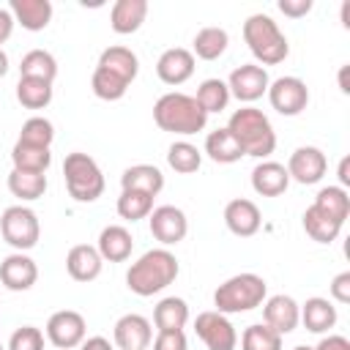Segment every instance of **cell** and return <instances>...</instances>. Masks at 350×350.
Masks as SVG:
<instances>
[{
  "instance_id": "41",
  "label": "cell",
  "mask_w": 350,
  "mask_h": 350,
  "mask_svg": "<svg viewBox=\"0 0 350 350\" xmlns=\"http://www.w3.org/2000/svg\"><path fill=\"white\" fill-rule=\"evenodd\" d=\"M90 88H93V93H96L98 98H104V101H118V98H123V96H126L129 82L96 66L93 79H90Z\"/></svg>"
},
{
  "instance_id": "35",
  "label": "cell",
  "mask_w": 350,
  "mask_h": 350,
  "mask_svg": "<svg viewBox=\"0 0 350 350\" xmlns=\"http://www.w3.org/2000/svg\"><path fill=\"white\" fill-rule=\"evenodd\" d=\"M312 205H317L320 211H325L339 224H345V219L350 216V197H347V191L342 186H325V189H320Z\"/></svg>"
},
{
  "instance_id": "17",
  "label": "cell",
  "mask_w": 350,
  "mask_h": 350,
  "mask_svg": "<svg viewBox=\"0 0 350 350\" xmlns=\"http://www.w3.org/2000/svg\"><path fill=\"white\" fill-rule=\"evenodd\" d=\"M224 224L232 235L238 238H249L260 230L262 224V216H260V208L246 200V197H238V200H230L227 208H224Z\"/></svg>"
},
{
  "instance_id": "3",
  "label": "cell",
  "mask_w": 350,
  "mask_h": 350,
  "mask_svg": "<svg viewBox=\"0 0 350 350\" xmlns=\"http://www.w3.org/2000/svg\"><path fill=\"white\" fill-rule=\"evenodd\" d=\"M153 120H156V126L161 131L189 137V134H197V131L205 129L208 115L202 112V107L197 104L194 96H186V93H164L153 104Z\"/></svg>"
},
{
  "instance_id": "19",
  "label": "cell",
  "mask_w": 350,
  "mask_h": 350,
  "mask_svg": "<svg viewBox=\"0 0 350 350\" xmlns=\"http://www.w3.org/2000/svg\"><path fill=\"white\" fill-rule=\"evenodd\" d=\"M101 268H104V260H101L96 246L77 243L66 254V271L74 282H93L101 273Z\"/></svg>"
},
{
  "instance_id": "52",
  "label": "cell",
  "mask_w": 350,
  "mask_h": 350,
  "mask_svg": "<svg viewBox=\"0 0 350 350\" xmlns=\"http://www.w3.org/2000/svg\"><path fill=\"white\" fill-rule=\"evenodd\" d=\"M293 350H312V347H304V345H298V347H293Z\"/></svg>"
},
{
  "instance_id": "33",
  "label": "cell",
  "mask_w": 350,
  "mask_h": 350,
  "mask_svg": "<svg viewBox=\"0 0 350 350\" xmlns=\"http://www.w3.org/2000/svg\"><path fill=\"white\" fill-rule=\"evenodd\" d=\"M11 161H14V170H22V172H46L52 164V153H49V148L16 142L11 150Z\"/></svg>"
},
{
  "instance_id": "8",
  "label": "cell",
  "mask_w": 350,
  "mask_h": 350,
  "mask_svg": "<svg viewBox=\"0 0 350 350\" xmlns=\"http://www.w3.org/2000/svg\"><path fill=\"white\" fill-rule=\"evenodd\" d=\"M194 334L202 339V345L208 350H235L238 345V334L235 325L227 320V314L211 309V312H200L194 320Z\"/></svg>"
},
{
  "instance_id": "21",
  "label": "cell",
  "mask_w": 350,
  "mask_h": 350,
  "mask_svg": "<svg viewBox=\"0 0 350 350\" xmlns=\"http://www.w3.org/2000/svg\"><path fill=\"white\" fill-rule=\"evenodd\" d=\"M101 260H109V262H123L131 257V249H134V238L131 232L123 227V224H109L98 232V243H96Z\"/></svg>"
},
{
  "instance_id": "32",
  "label": "cell",
  "mask_w": 350,
  "mask_h": 350,
  "mask_svg": "<svg viewBox=\"0 0 350 350\" xmlns=\"http://www.w3.org/2000/svg\"><path fill=\"white\" fill-rule=\"evenodd\" d=\"M19 77L52 82V79L57 77V60H55L46 49H30V52L22 57V63H19Z\"/></svg>"
},
{
  "instance_id": "39",
  "label": "cell",
  "mask_w": 350,
  "mask_h": 350,
  "mask_svg": "<svg viewBox=\"0 0 350 350\" xmlns=\"http://www.w3.org/2000/svg\"><path fill=\"white\" fill-rule=\"evenodd\" d=\"M52 139H55V126H52L46 118L36 115V118H27V120L22 123V131H19V139H16V142H22V145H36V148H49Z\"/></svg>"
},
{
  "instance_id": "49",
  "label": "cell",
  "mask_w": 350,
  "mask_h": 350,
  "mask_svg": "<svg viewBox=\"0 0 350 350\" xmlns=\"http://www.w3.org/2000/svg\"><path fill=\"white\" fill-rule=\"evenodd\" d=\"M339 180H342V186H347V183H350V175H347V159H342V161H339Z\"/></svg>"
},
{
  "instance_id": "50",
  "label": "cell",
  "mask_w": 350,
  "mask_h": 350,
  "mask_svg": "<svg viewBox=\"0 0 350 350\" xmlns=\"http://www.w3.org/2000/svg\"><path fill=\"white\" fill-rule=\"evenodd\" d=\"M5 74H8V55L0 49V79H3Z\"/></svg>"
},
{
  "instance_id": "11",
  "label": "cell",
  "mask_w": 350,
  "mask_h": 350,
  "mask_svg": "<svg viewBox=\"0 0 350 350\" xmlns=\"http://www.w3.org/2000/svg\"><path fill=\"white\" fill-rule=\"evenodd\" d=\"M268 85H271L268 71H265L262 66H257V63H243V66H238V68L230 74V79H227L230 96H235V98L243 101V104H252V101L262 98V96L268 93Z\"/></svg>"
},
{
  "instance_id": "18",
  "label": "cell",
  "mask_w": 350,
  "mask_h": 350,
  "mask_svg": "<svg viewBox=\"0 0 350 350\" xmlns=\"http://www.w3.org/2000/svg\"><path fill=\"white\" fill-rule=\"evenodd\" d=\"M156 74L164 85H183L194 74V55L183 46H172V49L159 55Z\"/></svg>"
},
{
  "instance_id": "31",
  "label": "cell",
  "mask_w": 350,
  "mask_h": 350,
  "mask_svg": "<svg viewBox=\"0 0 350 350\" xmlns=\"http://www.w3.org/2000/svg\"><path fill=\"white\" fill-rule=\"evenodd\" d=\"M191 44H194L191 55H197L200 60H216V57L224 55V49L230 44V36H227L224 27H202V30H197Z\"/></svg>"
},
{
  "instance_id": "13",
  "label": "cell",
  "mask_w": 350,
  "mask_h": 350,
  "mask_svg": "<svg viewBox=\"0 0 350 350\" xmlns=\"http://www.w3.org/2000/svg\"><path fill=\"white\" fill-rule=\"evenodd\" d=\"M328 170V159L320 148L314 145H301L290 153V161H287V175L290 180H298L304 186H312L317 183Z\"/></svg>"
},
{
  "instance_id": "40",
  "label": "cell",
  "mask_w": 350,
  "mask_h": 350,
  "mask_svg": "<svg viewBox=\"0 0 350 350\" xmlns=\"http://www.w3.org/2000/svg\"><path fill=\"white\" fill-rule=\"evenodd\" d=\"M243 350H282V336L265 323H254L241 334Z\"/></svg>"
},
{
  "instance_id": "53",
  "label": "cell",
  "mask_w": 350,
  "mask_h": 350,
  "mask_svg": "<svg viewBox=\"0 0 350 350\" xmlns=\"http://www.w3.org/2000/svg\"><path fill=\"white\" fill-rule=\"evenodd\" d=\"M0 350H5V347H3V345H0Z\"/></svg>"
},
{
  "instance_id": "5",
  "label": "cell",
  "mask_w": 350,
  "mask_h": 350,
  "mask_svg": "<svg viewBox=\"0 0 350 350\" xmlns=\"http://www.w3.org/2000/svg\"><path fill=\"white\" fill-rule=\"evenodd\" d=\"M243 41L262 66H276L290 55V44L268 14H252L243 22Z\"/></svg>"
},
{
  "instance_id": "14",
  "label": "cell",
  "mask_w": 350,
  "mask_h": 350,
  "mask_svg": "<svg viewBox=\"0 0 350 350\" xmlns=\"http://www.w3.org/2000/svg\"><path fill=\"white\" fill-rule=\"evenodd\" d=\"M112 339L118 350H148L153 342V328L150 320L142 314H123L115 328H112Z\"/></svg>"
},
{
  "instance_id": "29",
  "label": "cell",
  "mask_w": 350,
  "mask_h": 350,
  "mask_svg": "<svg viewBox=\"0 0 350 350\" xmlns=\"http://www.w3.org/2000/svg\"><path fill=\"white\" fill-rule=\"evenodd\" d=\"M205 153L216 161V164H235L241 161L243 150L241 145L235 142V137L227 131V129H216L205 137Z\"/></svg>"
},
{
  "instance_id": "24",
  "label": "cell",
  "mask_w": 350,
  "mask_h": 350,
  "mask_svg": "<svg viewBox=\"0 0 350 350\" xmlns=\"http://www.w3.org/2000/svg\"><path fill=\"white\" fill-rule=\"evenodd\" d=\"M120 186H123V191H142V194L156 197L164 189V175L153 164H134V167L123 170Z\"/></svg>"
},
{
  "instance_id": "4",
  "label": "cell",
  "mask_w": 350,
  "mask_h": 350,
  "mask_svg": "<svg viewBox=\"0 0 350 350\" xmlns=\"http://www.w3.org/2000/svg\"><path fill=\"white\" fill-rule=\"evenodd\" d=\"M268 298V284L257 273H235L227 282H221L213 293V306L221 314H241L262 306Z\"/></svg>"
},
{
  "instance_id": "43",
  "label": "cell",
  "mask_w": 350,
  "mask_h": 350,
  "mask_svg": "<svg viewBox=\"0 0 350 350\" xmlns=\"http://www.w3.org/2000/svg\"><path fill=\"white\" fill-rule=\"evenodd\" d=\"M186 334L183 331H159L153 339V350H186Z\"/></svg>"
},
{
  "instance_id": "22",
  "label": "cell",
  "mask_w": 350,
  "mask_h": 350,
  "mask_svg": "<svg viewBox=\"0 0 350 350\" xmlns=\"http://www.w3.org/2000/svg\"><path fill=\"white\" fill-rule=\"evenodd\" d=\"M8 11H11L14 22H19L30 33L44 30L52 19V3L49 0H11Z\"/></svg>"
},
{
  "instance_id": "25",
  "label": "cell",
  "mask_w": 350,
  "mask_h": 350,
  "mask_svg": "<svg viewBox=\"0 0 350 350\" xmlns=\"http://www.w3.org/2000/svg\"><path fill=\"white\" fill-rule=\"evenodd\" d=\"M301 323L312 334H325L336 325V306L328 298H320V295L306 298V304L301 306Z\"/></svg>"
},
{
  "instance_id": "30",
  "label": "cell",
  "mask_w": 350,
  "mask_h": 350,
  "mask_svg": "<svg viewBox=\"0 0 350 350\" xmlns=\"http://www.w3.org/2000/svg\"><path fill=\"white\" fill-rule=\"evenodd\" d=\"M8 191L25 202H33L38 197H44L46 191V172H22V170H11L8 175Z\"/></svg>"
},
{
  "instance_id": "34",
  "label": "cell",
  "mask_w": 350,
  "mask_h": 350,
  "mask_svg": "<svg viewBox=\"0 0 350 350\" xmlns=\"http://www.w3.org/2000/svg\"><path fill=\"white\" fill-rule=\"evenodd\" d=\"M16 101L22 107H27V109H44L52 101V82L19 77V82H16Z\"/></svg>"
},
{
  "instance_id": "10",
  "label": "cell",
  "mask_w": 350,
  "mask_h": 350,
  "mask_svg": "<svg viewBox=\"0 0 350 350\" xmlns=\"http://www.w3.org/2000/svg\"><path fill=\"white\" fill-rule=\"evenodd\" d=\"M85 317L74 309H63V312H55L49 320H46V339L57 347V350H71V347H79L85 342Z\"/></svg>"
},
{
  "instance_id": "45",
  "label": "cell",
  "mask_w": 350,
  "mask_h": 350,
  "mask_svg": "<svg viewBox=\"0 0 350 350\" xmlns=\"http://www.w3.org/2000/svg\"><path fill=\"white\" fill-rule=\"evenodd\" d=\"M276 5L284 16H293V19H301L312 11V0H279Z\"/></svg>"
},
{
  "instance_id": "9",
  "label": "cell",
  "mask_w": 350,
  "mask_h": 350,
  "mask_svg": "<svg viewBox=\"0 0 350 350\" xmlns=\"http://www.w3.org/2000/svg\"><path fill=\"white\" fill-rule=\"evenodd\" d=\"M268 101L279 115H298L309 104V88L298 77H279L268 85Z\"/></svg>"
},
{
  "instance_id": "23",
  "label": "cell",
  "mask_w": 350,
  "mask_h": 350,
  "mask_svg": "<svg viewBox=\"0 0 350 350\" xmlns=\"http://www.w3.org/2000/svg\"><path fill=\"white\" fill-rule=\"evenodd\" d=\"M148 16V0H118L109 11V25L115 33L129 36L142 27Z\"/></svg>"
},
{
  "instance_id": "37",
  "label": "cell",
  "mask_w": 350,
  "mask_h": 350,
  "mask_svg": "<svg viewBox=\"0 0 350 350\" xmlns=\"http://www.w3.org/2000/svg\"><path fill=\"white\" fill-rule=\"evenodd\" d=\"M167 164H170L175 172H180V175H191V172L200 170L202 153L197 150V145H191V142H186V139H178V142H172L170 150H167Z\"/></svg>"
},
{
  "instance_id": "36",
  "label": "cell",
  "mask_w": 350,
  "mask_h": 350,
  "mask_svg": "<svg viewBox=\"0 0 350 350\" xmlns=\"http://www.w3.org/2000/svg\"><path fill=\"white\" fill-rule=\"evenodd\" d=\"M197 104L202 107V112L205 115H211V112H221L227 104H230V88H227V82L224 79H205L200 88H197Z\"/></svg>"
},
{
  "instance_id": "1",
  "label": "cell",
  "mask_w": 350,
  "mask_h": 350,
  "mask_svg": "<svg viewBox=\"0 0 350 350\" xmlns=\"http://www.w3.org/2000/svg\"><path fill=\"white\" fill-rule=\"evenodd\" d=\"M178 260L170 249H150L145 252L137 262H131V268L126 271V287L142 298L161 293L164 287H170L178 279Z\"/></svg>"
},
{
  "instance_id": "47",
  "label": "cell",
  "mask_w": 350,
  "mask_h": 350,
  "mask_svg": "<svg viewBox=\"0 0 350 350\" xmlns=\"http://www.w3.org/2000/svg\"><path fill=\"white\" fill-rule=\"evenodd\" d=\"M14 16H11V11L8 8H0V46L11 38V33H14Z\"/></svg>"
},
{
  "instance_id": "27",
  "label": "cell",
  "mask_w": 350,
  "mask_h": 350,
  "mask_svg": "<svg viewBox=\"0 0 350 350\" xmlns=\"http://www.w3.org/2000/svg\"><path fill=\"white\" fill-rule=\"evenodd\" d=\"M153 323L159 331H183L189 323V304L178 295H167L153 309Z\"/></svg>"
},
{
  "instance_id": "20",
  "label": "cell",
  "mask_w": 350,
  "mask_h": 350,
  "mask_svg": "<svg viewBox=\"0 0 350 350\" xmlns=\"http://www.w3.org/2000/svg\"><path fill=\"white\" fill-rule=\"evenodd\" d=\"M287 186H290V175L287 167L279 161H260L252 170V189L260 197H279L287 191Z\"/></svg>"
},
{
  "instance_id": "2",
  "label": "cell",
  "mask_w": 350,
  "mask_h": 350,
  "mask_svg": "<svg viewBox=\"0 0 350 350\" xmlns=\"http://www.w3.org/2000/svg\"><path fill=\"white\" fill-rule=\"evenodd\" d=\"M224 129L235 137L243 156H254V159L265 161L276 148V131H273V126L262 109L241 107L230 115V123Z\"/></svg>"
},
{
  "instance_id": "51",
  "label": "cell",
  "mask_w": 350,
  "mask_h": 350,
  "mask_svg": "<svg viewBox=\"0 0 350 350\" xmlns=\"http://www.w3.org/2000/svg\"><path fill=\"white\" fill-rule=\"evenodd\" d=\"M339 85H342V93H347V66H342L339 71Z\"/></svg>"
},
{
  "instance_id": "15",
  "label": "cell",
  "mask_w": 350,
  "mask_h": 350,
  "mask_svg": "<svg viewBox=\"0 0 350 350\" xmlns=\"http://www.w3.org/2000/svg\"><path fill=\"white\" fill-rule=\"evenodd\" d=\"M262 320L268 328H273L279 336L290 334L301 323V306L290 295H271L262 301Z\"/></svg>"
},
{
  "instance_id": "38",
  "label": "cell",
  "mask_w": 350,
  "mask_h": 350,
  "mask_svg": "<svg viewBox=\"0 0 350 350\" xmlns=\"http://www.w3.org/2000/svg\"><path fill=\"white\" fill-rule=\"evenodd\" d=\"M153 211V197L142 194V191H120L118 197V216L126 221H139L145 216H150Z\"/></svg>"
},
{
  "instance_id": "44",
  "label": "cell",
  "mask_w": 350,
  "mask_h": 350,
  "mask_svg": "<svg viewBox=\"0 0 350 350\" xmlns=\"http://www.w3.org/2000/svg\"><path fill=\"white\" fill-rule=\"evenodd\" d=\"M331 298L339 304H350V271H342L331 282Z\"/></svg>"
},
{
  "instance_id": "7",
  "label": "cell",
  "mask_w": 350,
  "mask_h": 350,
  "mask_svg": "<svg viewBox=\"0 0 350 350\" xmlns=\"http://www.w3.org/2000/svg\"><path fill=\"white\" fill-rule=\"evenodd\" d=\"M0 235L8 246H14L16 252H27L38 243L41 238V224L38 216L25 208V205H11L3 211L0 216Z\"/></svg>"
},
{
  "instance_id": "46",
  "label": "cell",
  "mask_w": 350,
  "mask_h": 350,
  "mask_svg": "<svg viewBox=\"0 0 350 350\" xmlns=\"http://www.w3.org/2000/svg\"><path fill=\"white\" fill-rule=\"evenodd\" d=\"M312 350H350V342H347L345 336H339V334H328V336H323V339L317 342V347H312Z\"/></svg>"
},
{
  "instance_id": "12",
  "label": "cell",
  "mask_w": 350,
  "mask_h": 350,
  "mask_svg": "<svg viewBox=\"0 0 350 350\" xmlns=\"http://www.w3.org/2000/svg\"><path fill=\"white\" fill-rule=\"evenodd\" d=\"M150 235L167 249V246H175L186 238L189 232V219L180 208L175 205H159L150 211Z\"/></svg>"
},
{
  "instance_id": "6",
  "label": "cell",
  "mask_w": 350,
  "mask_h": 350,
  "mask_svg": "<svg viewBox=\"0 0 350 350\" xmlns=\"http://www.w3.org/2000/svg\"><path fill=\"white\" fill-rule=\"evenodd\" d=\"M63 178H66V189L77 202H93L101 197L104 191V175L101 167L96 164V159H90L88 153H68L63 161Z\"/></svg>"
},
{
  "instance_id": "16",
  "label": "cell",
  "mask_w": 350,
  "mask_h": 350,
  "mask_svg": "<svg viewBox=\"0 0 350 350\" xmlns=\"http://www.w3.org/2000/svg\"><path fill=\"white\" fill-rule=\"evenodd\" d=\"M36 279H38V265L25 252H14L0 262V282H3V287L14 290V293L30 290L36 284Z\"/></svg>"
},
{
  "instance_id": "28",
  "label": "cell",
  "mask_w": 350,
  "mask_h": 350,
  "mask_svg": "<svg viewBox=\"0 0 350 350\" xmlns=\"http://www.w3.org/2000/svg\"><path fill=\"white\" fill-rule=\"evenodd\" d=\"M304 230H306V235H309L312 241H317V243H331V241L339 238L342 224H339L336 219H331L325 211H320L317 205H309V208L304 211Z\"/></svg>"
},
{
  "instance_id": "48",
  "label": "cell",
  "mask_w": 350,
  "mask_h": 350,
  "mask_svg": "<svg viewBox=\"0 0 350 350\" xmlns=\"http://www.w3.org/2000/svg\"><path fill=\"white\" fill-rule=\"evenodd\" d=\"M79 350H115V347H112L109 339H104V336H90V339H85V342L79 345Z\"/></svg>"
},
{
  "instance_id": "42",
  "label": "cell",
  "mask_w": 350,
  "mask_h": 350,
  "mask_svg": "<svg viewBox=\"0 0 350 350\" xmlns=\"http://www.w3.org/2000/svg\"><path fill=\"white\" fill-rule=\"evenodd\" d=\"M5 350H44V334L36 325H22L11 334Z\"/></svg>"
},
{
  "instance_id": "26",
  "label": "cell",
  "mask_w": 350,
  "mask_h": 350,
  "mask_svg": "<svg viewBox=\"0 0 350 350\" xmlns=\"http://www.w3.org/2000/svg\"><path fill=\"white\" fill-rule=\"evenodd\" d=\"M98 68H104V71H109V74H115V77H120V79H126L131 85L134 77H137V71H139V60H137V55L129 46H120L118 44V46H107L101 52Z\"/></svg>"
}]
</instances>
